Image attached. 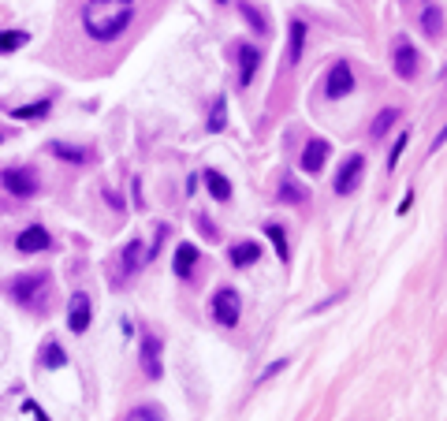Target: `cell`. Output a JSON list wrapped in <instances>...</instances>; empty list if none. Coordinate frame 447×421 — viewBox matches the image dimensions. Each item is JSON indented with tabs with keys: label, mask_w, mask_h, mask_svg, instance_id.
<instances>
[{
	"label": "cell",
	"mask_w": 447,
	"mask_h": 421,
	"mask_svg": "<svg viewBox=\"0 0 447 421\" xmlns=\"http://www.w3.org/2000/svg\"><path fill=\"white\" fill-rule=\"evenodd\" d=\"M0 146H4V131H0Z\"/></svg>",
	"instance_id": "obj_33"
},
{
	"label": "cell",
	"mask_w": 447,
	"mask_h": 421,
	"mask_svg": "<svg viewBox=\"0 0 447 421\" xmlns=\"http://www.w3.org/2000/svg\"><path fill=\"white\" fill-rule=\"evenodd\" d=\"M265 235H268V239H272V246H276V254H280V261H287V235H283V228H280V224H268V228H265Z\"/></svg>",
	"instance_id": "obj_25"
},
{
	"label": "cell",
	"mask_w": 447,
	"mask_h": 421,
	"mask_svg": "<svg viewBox=\"0 0 447 421\" xmlns=\"http://www.w3.org/2000/svg\"><path fill=\"white\" fill-rule=\"evenodd\" d=\"M97 4H135V0H97Z\"/></svg>",
	"instance_id": "obj_32"
},
{
	"label": "cell",
	"mask_w": 447,
	"mask_h": 421,
	"mask_svg": "<svg viewBox=\"0 0 447 421\" xmlns=\"http://www.w3.org/2000/svg\"><path fill=\"white\" fill-rule=\"evenodd\" d=\"M235 56H238V86H250L257 75V63H261V52L254 45H246V41H238L235 45Z\"/></svg>",
	"instance_id": "obj_11"
},
{
	"label": "cell",
	"mask_w": 447,
	"mask_h": 421,
	"mask_svg": "<svg viewBox=\"0 0 447 421\" xmlns=\"http://www.w3.org/2000/svg\"><path fill=\"white\" fill-rule=\"evenodd\" d=\"M362 176H365V157L362 153H351L343 160V168L335 171V194H354L358 190V183H362Z\"/></svg>",
	"instance_id": "obj_7"
},
{
	"label": "cell",
	"mask_w": 447,
	"mask_h": 421,
	"mask_svg": "<svg viewBox=\"0 0 447 421\" xmlns=\"http://www.w3.org/2000/svg\"><path fill=\"white\" fill-rule=\"evenodd\" d=\"M209 309H213V321L220 328H235L238 325V313H243V306H238V295L232 287H220L213 295V302H209Z\"/></svg>",
	"instance_id": "obj_3"
},
{
	"label": "cell",
	"mask_w": 447,
	"mask_h": 421,
	"mask_svg": "<svg viewBox=\"0 0 447 421\" xmlns=\"http://www.w3.org/2000/svg\"><path fill=\"white\" fill-rule=\"evenodd\" d=\"M23 410H26V414H34L38 421H49V418H45V410H41L38 403H23Z\"/></svg>",
	"instance_id": "obj_31"
},
{
	"label": "cell",
	"mask_w": 447,
	"mask_h": 421,
	"mask_svg": "<svg viewBox=\"0 0 447 421\" xmlns=\"http://www.w3.org/2000/svg\"><path fill=\"white\" fill-rule=\"evenodd\" d=\"M407 142H410V131L402 127V135L395 138V146H391V153H388V171L399 168V157H402V149H407Z\"/></svg>",
	"instance_id": "obj_26"
},
{
	"label": "cell",
	"mask_w": 447,
	"mask_h": 421,
	"mask_svg": "<svg viewBox=\"0 0 447 421\" xmlns=\"http://www.w3.org/2000/svg\"><path fill=\"white\" fill-rule=\"evenodd\" d=\"M395 120H399V109H384V112L373 120V131H369V135H373V138H384L391 127H395Z\"/></svg>",
	"instance_id": "obj_22"
},
{
	"label": "cell",
	"mask_w": 447,
	"mask_h": 421,
	"mask_svg": "<svg viewBox=\"0 0 447 421\" xmlns=\"http://www.w3.org/2000/svg\"><path fill=\"white\" fill-rule=\"evenodd\" d=\"M49 149H52V153H56L60 160H75V164H82V160H90V153H86V149H75V146H63V142H52Z\"/></svg>",
	"instance_id": "obj_24"
},
{
	"label": "cell",
	"mask_w": 447,
	"mask_h": 421,
	"mask_svg": "<svg viewBox=\"0 0 447 421\" xmlns=\"http://www.w3.org/2000/svg\"><path fill=\"white\" fill-rule=\"evenodd\" d=\"M41 362H45L49 369H63V365H68V354H63V347H60L56 339H49L45 351H41Z\"/></svg>",
	"instance_id": "obj_20"
},
{
	"label": "cell",
	"mask_w": 447,
	"mask_h": 421,
	"mask_svg": "<svg viewBox=\"0 0 447 421\" xmlns=\"http://www.w3.org/2000/svg\"><path fill=\"white\" fill-rule=\"evenodd\" d=\"M19 45H26V34H0V52H12V49H19Z\"/></svg>",
	"instance_id": "obj_29"
},
{
	"label": "cell",
	"mask_w": 447,
	"mask_h": 421,
	"mask_svg": "<svg viewBox=\"0 0 447 421\" xmlns=\"http://www.w3.org/2000/svg\"><path fill=\"white\" fill-rule=\"evenodd\" d=\"M49 231L41 228V224H30V228L19 231V239H15V250L19 254H41V250H49Z\"/></svg>",
	"instance_id": "obj_10"
},
{
	"label": "cell",
	"mask_w": 447,
	"mask_h": 421,
	"mask_svg": "<svg viewBox=\"0 0 447 421\" xmlns=\"http://www.w3.org/2000/svg\"><path fill=\"white\" fill-rule=\"evenodd\" d=\"M280 369H287V358H280V362H272V365H268V369H265V373H261V381H268V376H276Z\"/></svg>",
	"instance_id": "obj_30"
},
{
	"label": "cell",
	"mask_w": 447,
	"mask_h": 421,
	"mask_svg": "<svg viewBox=\"0 0 447 421\" xmlns=\"http://www.w3.org/2000/svg\"><path fill=\"white\" fill-rule=\"evenodd\" d=\"M130 23H135V4H116L112 8V4L90 0V4L82 8V26L93 41H116Z\"/></svg>",
	"instance_id": "obj_1"
},
{
	"label": "cell",
	"mask_w": 447,
	"mask_h": 421,
	"mask_svg": "<svg viewBox=\"0 0 447 421\" xmlns=\"http://www.w3.org/2000/svg\"><path fill=\"white\" fill-rule=\"evenodd\" d=\"M280 201L283 205H302V201H306V187H302L298 179L283 176V183H280Z\"/></svg>",
	"instance_id": "obj_19"
},
{
	"label": "cell",
	"mask_w": 447,
	"mask_h": 421,
	"mask_svg": "<svg viewBox=\"0 0 447 421\" xmlns=\"http://www.w3.org/2000/svg\"><path fill=\"white\" fill-rule=\"evenodd\" d=\"M123 421H165V418H160L157 406H138V410H130Z\"/></svg>",
	"instance_id": "obj_28"
},
{
	"label": "cell",
	"mask_w": 447,
	"mask_h": 421,
	"mask_svg": "<svg viewBox=\"0 0 447 421\" xmlns=\"http://www.w3.org/2000/svg\"><path fill=\"white\" fill-rule=\"evenodd\" d=\"M194 265H198V250L190 243H179L176 246V257H172V268H176L179 280H190L194 276Z\"/></svg>",
	"instance_id": "obj_14"
},
{
	"label": "cell",
	"mask_w": 447,
	"mask_h": 421,
	"mask_svg": "<svg viewBox=\"0 0 447 421\" xmlns=\"http://www.w3.org/2000/svg\"><path fill=\"white\" fill-rule=\"evenodd\" d=\"M418 49H414L410 38H395V45H391V63H395V75L402 82H410L414 75H418Z\"/></svg>",
	"instance_id": "obj_6"
},
{
	"label": "cell",
	"mask_w": 447,
	"mask_h": 421,
	"mask_svg": "<svg viewBox=\"0 0 447 421\" xmlns=\"http://www.w3.org/2000/svg\"><path fill=\"white\" fill-rule=\"evenodd\" d=\"M354 90V71H351V63L340 60V63H332L328 75H324V97L328 101H340V97H347Z\"/></svg>",
	"instance_id": "obj_5"
},
{
	"label": "cell",
	"mask_w": 447,
	"mask_h": 421,
	"mask_svg": "<svg viewBox=\"0 0 447 421\" xmlns=\"http://www.w3.org/2000/svg\"><path fill=\"white\" fill-rule=\"evenodd\" d=\"M52 101H34V105H23V109H12V120H41L49 116Z\"/></svg>",
	"instance_id": "obj_21"
},
{
	"label": "cell",
	"mask_w": 447,
	"mask_h": 421,
	"mask_svg": "<svg viewBox=\"0 0 447 421\" xmlns=\"http://www.w3.org/2000/svg\"><path fill=\"white\" fill-rule=\"evenodd\" d=\"M216 4H224V0H216Z\"/></svg>",
	"instance_id": "obj_34"
},
{
	"label": "cell",
	"mask_w": 447,
	"mask_h": 421,
	"mask_svg": "<svg viewBox=\"0 0 447 421\" xmlns=\"http://www.w3.org/2000/svg\"><path fill=\"white\" fill-rule=\"evenodd\" d=\"M202 183L209 187V194H213L216 201H227V198H232V183H227V179L220 176V171H216V168H209V171H205V176H202Z\"/></svg>",
	"instance_id": "obj_18"
},
{
	"label": "cell",
	"mask_w": 447,
	"mask_h": 421,
	"mask_svg": "<svg viewBox=\"0 0 447 421\" xmlns=\"http://www.w3.org/2000/svg\"><path fill=\"white\" fill-rule=\"evenodd\" d=\"M146 257H149V250L142 246V239H130L123 250H119V265H123V273H138V268L146 265Z\"/></svg>",
	"instance_id": "obj_16"
},
{
	"label": "cell",
	"mask_w": 447,
	"mask_h": 421,
	"mask_svg": "<svg viewBox=\"0 0 447 421\" xmlns=\"http://www.w3.org/2000/svg\"><path fill=\"white\" fill-rule=\"evenodd\" d=\"M421 30H425V38H432V41L444 38V8L440 4H425L421 8Z\"/></svg>",
	"instance_id": "obj_15"
},
{
	"label": "cell",
	"mask_w": 447,
	"mask_h": 421,
	"mask_svg": "<svg viewBox=\"0 0 447 421\" xmlns=\"http://www.w3.org/2000/svg\"><path fill=\"white\" fill-rule=\"evenodd\" d=\"M0 183H4L8 194H15V198H34L41 190V179L34 168H4L0 171Z\"/></svg>",
	"instance_id": "obj_2"
},
{
	"label": "cell",
	"mask_w": 447,
	"mask_h": 421,
	"mask_svg": "<svg viewBox=\"0 0 447 421\" xmlns=\"http://www.w3.org/2000/svg\"><path fill=\"white\" fill-rule=\"evenodd\" d=\"M93 321V306H90V295H82V291H75L71 295V306H68V328L75 336H82L86 328H90Z\"/></svg>",
	"instance_id": "obj_8"
},
{
	"label": "cell",
	"mask_w": 447,
	"mask_h": 421,
	"mask_svg": "<svg viewBox=\"0 0 447 421\" xmlns=\"http://www.w3.org/2000/svg\"><path fill=\"white\" fill-rule=\"evenodd\" d=\"M324 160H328V142H324V138H313V142H306V149H302V171L317 176V171L324 168Z\"/></svg>",
	"instance_id": "obj_12"
},
{
	"label": "cell",
	"mask_w": 447,
	"mask_h": 421,
	"mask_svg": "<svg viewBox=\"0 0 447 421\" xmlns=\"http://www.w3.org/2000/svg\"><path fill=\"white\" fill-rule=\"evenodd\" d=\"M243 15H246V23L254 26L257 34H268V23H265V15H261L257 8H254V4H243Z\"/></svg>",
	"instance_id": "obj_27"
},
{
	"label": "cell",
	"mask_w": 447,
	"mask_h": 421,
	"mask_svg": "<svg viewBox=\"0 0 447 421\" xmlns=\"http://www.w3.org/2000/svg\"><path fill=\"white\" fill-rule=\"evenodd\" d=\"M45 287H49V276H45V273H26V276H15V280H12L8 295H12L19 306H34Z\"/></svg>",
	"instance_id": "obj_4"
},
{
	"label": "cell",
	"mask_w": 447,
	"mask_h": 421,
	"mask_svg": "<svg viewBox=\"0 0 447 421\" xmlns=\"http://www.w3.org/2000/svg\"><path fill=\"white\" fill-rule=\"evenodd\" d=\"M302 49H306V23L291 19V26H287V63L291 68L302 60Z\"/></svg>",
	"instance_id": "obj_13"
},
{
	"label": "cell",
	"mask_w": 447,
	"mask_h": 421,
	"mask_svg": "<svg viewBox=\"0 0 447 421\" xmlns=\"http://www.w3.org/2000/svg\"><path fill=\"white\" fill-rule=\"evenodd\" d=\"M224 123H227V105H224V97H216V101H213V112H209V123H205V127L216 135V131H224Z\"/></svg>",
	"instance_id": "obj_23"
},
{
	"label": "cell",
	"mask_w": 447,
	"mask_h": 421,
	"mask_svg": "<svg viewBox=\"0 0 447 421\" xmlns=\"http://www.w3.org/2000/svg\"><path fill=\"white\" fill-rule=\"evenodd\" d=\"M257 257H261V246H257V243H235V246H232V265H235V268L257 265Z\"/></svg>",
	"instance_id": "obj_17"
},
{
	"label": "cell",
	"mask_w": 447,
	"mask_h": 421,
	"mask_svg": "<svg viewBox=\"0 0 447 421\" xmlns=\"http://www.w3.org/2000/svg\"><path fill=\"white\" fill-rule=\"evenodd\" d=\"M142 373L149 376V381H160V373H165V365H160V339L157 336H142Z\"/></svg>",
	"instance_id": "obj_9"
}]
</instances>
